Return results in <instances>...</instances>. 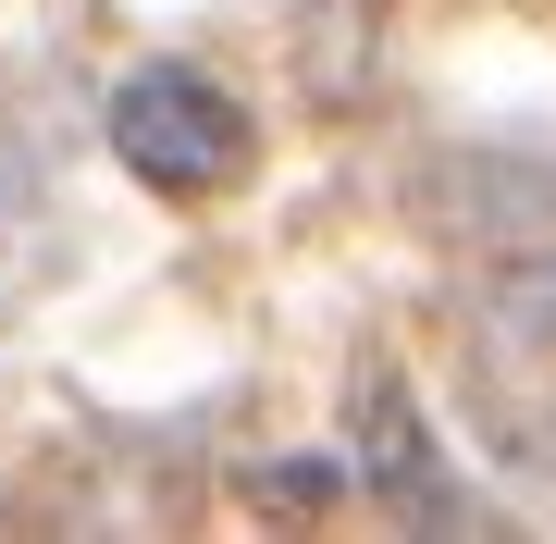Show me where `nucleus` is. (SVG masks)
Returning a JSON list of instances; mask_svg holds the SVG:
<instances>
[{
  "mask_svg": "<svg viewBox=\"0 0 556 544\" xmlns=\"http://www.w3.org/2000/svg\"><path fill=\"white\" fill-rule=\"evenodd\" d=\"M112 162L137 174V186H161V199H199V186H236L248 174V112L223 100L211 75H186V62H149V75H124L112 87Z\"/></svg>",
  "mask_w": 556,
  "mask_h": 544,
  "instance_id": "obj_1",
  "label": "nucleus"
}]
</instances>
